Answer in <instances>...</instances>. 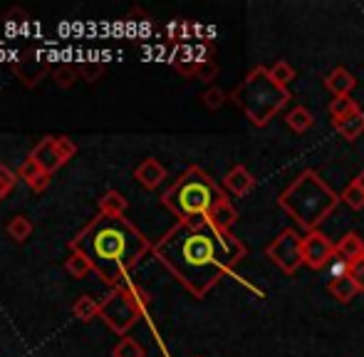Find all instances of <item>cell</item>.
<instances>
[{"label": "cell", "mask_w": 364, "mask_h": 357, "mask_svg": "<svg viewBox=\"0 0 364 357\" xmlns=\"http://www.w3.org/2000/svg\"><path fill=\"white\" fill-rule=\"evenodd\" d=\"M154 256L193 295L206 298L220 278L248 256V246L233 231L208 218H181L156 243Z\"/></svg>", "instance_id": "cell-1"}, {"label": "cell", "mask_w": 364, "mask_h": 357, "mask_svg": "<svg viewBox=\"0 0 364 357\" xmlns=\"http://www.w3.org/2000/svg\"><path fill=\"white\" fill-rule=\"evenodd\" d=\"M151 243L129 218L97 213L75 238L70 251H80L92 263V270L112 288H119L129 273L151 251Z\"/></svg>", "instance_id": "cell-2"}, {"label": "cell", "mask_w": 364, "mask_h": 357, "mask_svg": "<svg viewBox=\"0 0 364 357\" xmlns=\"http://www.w3.org/2000/svg\"><path fill=\"white\" fill-rule=\"evenodd\" d=\"M340 201V193L332 191L330 183L315 169H302L278 196V206L305 231H317Z\"/></svg>", "instance_id": "cell-3"}, {"label": "cell", "mask_w": 364, "mask_h": 357, "mask_svg": "<svg viewBox=\"0 0 364 357\" xmlns=\"http://www.w3.org/2000/svg\"><path fill=\"white\" fill-rule=\"evenodd\" d=\"M228 201V193L208 171L198 164H191L166 191L161 203L181 221V218H208L218 203Z\"/></svg>", "instance_id": "cell-4"}, {"label": "cell", "mask_w": 364, "mask_h": 357, "mask_svg": "<svg viewBox=\"0 0 364 357\" xmlns=\"http://www.w3.org/2000/svg\"><path fill=\"white\" fill-rule=\"evenodd\" d=\"M230 102L248 117L253 127L270 124L275 114L292 100L288 87H280L265 65H255L230 92Z\"/></svg>", "instance_id": "cell-5"}, {"label": "cell", "mask_w": 364, "mask_h": 357, "mask_svg": "<svg viewBox=\"0 0 364 357\" xmlns=\"http://www.w3.org/2000/svg\"><path fill=\"white\" fill-rule=\"evenodd\" d=\"M149 300L151 295L141 288L139 283H132V280H124L119 288H114L105 300H102L100 308V318L107 323V328L112 333L122 335L124 338L132 328L141 320V315L146 313Z\"/></svg>", "instance_id": "cell-6"}, {"label": "cell", "mask_w": 364, "mask_h": 357, "mask_svg": "<svg viewBox=\"0 0 364 357\" xmlns=\"http://www.w3.org/2000/svg\"><path fill=\"white\" fill-rule=\"evenodd\" d=\"M265 256L275 263L285 275H295L302 266V236L295 228H283L265 248Z\"/></svg>", "instance_id": "cell-7"}, {"label": "cell", "mask_w": 364, "mask_h": 357, "mask_svg": "<svg viewBox=\"0 0 364 357\" xmlns=\"http://www.w3.org/2000/svg\"><path fill=\"white\" fill-rule=\"evenodd\" d=\"M332 256H337V243L327 233H322L320 228L307 231L302 236V261H305V266H310L312 270H322L330 263Z\"/></svg>", "instance_id": "cell-8"}, {"label": "cell", "mask_w": 364, "mask_h": 357, "mask_svg": "<svg viewBox=\"0 0 364 357\" xmlns=\"http://www.w3.org/2000/svg\"><path fill=\"white\" fill-rule=\"evenodd\" d=\"M30 159H33L40 169L48 171L50 176H53L60 166L68 164V161L63 159V154H60V149H58V137H45V139H40L38 144H35V149L30 151Z\"/></svg>", "instance_id": "cell-9"}, {"label": "cell", "mask_w": 364, "mask_h": 357, "mask_svg": "<svg viewBox=\"0 0 364 357\" xmlns=\"http://www.w3.org/2000/svg\"><path fill=\"white\" fill-rule=\"evenodd\" d=\"M223 188L233 193V196H248L255 188V176L250 174L243 164H235V166H230V171L223 176Z\"/></svg>", "instance_id": "cell-10"}, {"label": "cell", "mask_w": 364, "mask_h": 357, "mask_svg": "<svg viewBox=\"0 0 364 357\" xmlns=\"http://www.w3.org/2000/svg\"><path fill=\"white\" fill-rule=\"evenodd\" d=\"M134 178L141 183L144 188H156L164 183V178H166V169H164V164L159 159H154V156H149V159L141 161L139 166L134 169Z\"/></svg>", "instance_id": "cell-11"}, {"label": "cell", "mask_w": 364, "mask_h": 357, "mask_svg": "<svg viewBox=\"0 0 364 357\" xmlns=\"http://www.w3.org/2000/svg\"><path fill=\"white\" fill-rule=\"evenodd\" d=\"M325 87L335 97H350V92L357 87V80L350 70L337 65L335 70H330V73L325 75Z\"/></svg>", "instance_id": "cell-12"}, {"label": "cell", "mask_w": 364, "mask_h": 357, "mask_svg": "<svg viewBox=\"0 0 364 357\" xmlns=\"http://www.w3.org/2000/svg\"><path fill=\"white\" fill-rule=\"evenodd\" d=\"M18 176L23 178V181L28 183V186L33 188V191H38V193H40V191H45V188L50 186V178H53L45 169H40V166L35 164V161L30 159V156L23 161V164H20Z\"/></svg>", "instance_id": "cell-13"}, {"label": "cell", "mask_w": 364, "mask_h": 357, "mask_svg": "<svg viewBox=\"0 0 364 357\" xmlns=\"http://www.w3.org/2000/svg\"><path fill=\"white\" fill-rule=\"evenodd\" d=\"M337 256L347 263L357 261V258H364V241H362L360 233L357 231L345 233V236L337 241Z\"/></svg>", "instance_id": "cell-14"}, {"label": "cell", "mask_w": 364, "mask_h": 357, "mask_svg": "<svg viewBox=\"0 0 364 357\" xmlns=\"http://www.w3.org/2000/svg\"><path fill=\"white\" fill-rule=\"evenodd\" d=\"M332 124H335L337 134H342V139L357 142L364 134V112H355L345 119H335Z\"/></svg>", "instance_id": "cell-15"}, {"label": "cell", "mask_w": 364, "mask_h": 357, "mask_svg": "<svg viewBox=\"0 0 364 357\" xmlns=\"http://www.w3.org/2000/svg\"><path fill=\"white\" fill-rule=\"evenodd\" d=\"M357 293H360V288H357V283L347 273L345 275H337V278L330 283V295L337 300V303H342V305L352 303V300L357 298Z\"/></svg>", "instance_id": "cell-16"}, {"label": "cell", "mask_w": 364, "mask_h": 357, "mask_svg": "<svg viewBox=\"0 0 364 357\" xmlns=\"http://www.w3.org/2000/svg\"><path fill=\"white\" fill-rule=\"evenodd\" d=\"M285 124H288L292 132H297V134H305V132H310L312 124H315V117H312V112L307 110V107L297 105L288 112Z\"/></svg>", "instance_id": "cell-17"}, {"label": "cell", "mask_w": 364, "mask_h": 357, "mask_svg": "<svg viewBox=\"0 0 364 357\" xmlns=\"http://www.w3.org/2000/svg\"><path fill=\"white\" fill-rule=\"evenodd\" d=\"M127 206H129V201H127L124 196H122L119 191H107L105 196L100 198V213H105V216H124L127 213Z\"/></svg>", "instance_id": "cell-18"}, {"label": "cell", "mask_w": 364, "mask_h": 357, "mask_svg": "<svg viewBox=\"0 0 364 357\" xmlns=\"http://www.w3.org/2000/svg\"><path fill=\"white\" fill-rule=\"evenodd\" d=\"M100 308H102V305L97 303L92 295H82V298L75 300L73 313H75L77 320H82V323H90V320L100 318Z\"/></svg>", "instance_id": "cell-19"}, {"label": "cell", "mask_w": 364, "mask_h": 357, "mask_svg": "<svg viewBox=\"0 0 364 357\" xmlns=\"http://www.w3.org/2000/svg\"><path fill=\"white\" fill-rule=\"evenodd\" d=\"M208 221H213L218 228L230 231V226L238 221V211H235V206L230 203V198H228V201H223V203H218V206L213 208V213L208 216Z\"/></svg>", "instance_id": "cell-20"}, {"label": "cell", "mask_w": 364, "mask_h": 357, "mask_svg": "<svg viewBox=\"0 0 364 357\" xmlns=\"http://www.w3.org/2000/svg\"><path fill=\"white\" fill-rule=\"evenodd\" d=\"M355 112H362V107L357 105V100H352V97H335V100L330 102L332 122H335V119H345V117L355 114Z\"/></svg>", "instance_id": "cell-21"}, {"label": "cell", "mask_w": 364, "mask_h": 357, "mask_svg": "<svg viewBox=\"0 0 364 357\" xmlns=\"http://www.w3.org/2000/svg\"><path fill=\"white\" fill-rule=\"evenodd\" d=\"M30 233H33V223H30V218H25V216L10 218V223H8V236L13 238L15 243L28 241Z\"/></svg>", "instance_id": "cell-22"}, {"label": "cell", "mask_w": 364, "mask_h": 357, "mask_svg": "<svg viewBox=\"0 0 364 357\" xmlns=\"http://www.w3.org/2000/svg\"><path fill=\"white\" fill-rule=\"evenodd\" d=\"M270 78L280 85V87H288V85L295 80V68L288 63V60H278L275 65H270Z\"/></svg>", "instance_id": "cell-23"}, {"label": "cell", "mask_w": 364, "mask_h": 357, "mask_svg": "<svg viewBox=\"0 0 364 357\" xmlns=\"http://www.w3.org/2000/svg\"><path fill=\"white\" fill-rule=\"evenodd\" d=\"M65 268H68V273L73 275V278L80 280V278H85V275L92 270V263L87 261V258L82 256L80 251H73V253H70L68 261H65Z\"/></svg>", "instance_id": "cell-24"}, {"label": "cell", "mask_w": 364, "mask_h": 357, "mask_svg": "<svg viewBox=\"0 0 364 357\" xmlns=\"http://www.w3.org/2000/svg\"><path fill=\"white\" fill-rule=\"evenodd\" d=\"M112 357H146V350L134 338H122L112 350Z\"/></svg>", "instance_id": "cell-25"}, {"label": "cell", "mask_w": 364, "mask_h": 357, "mask_svg": "<svg viewBox=\"0 0 364 357\" xmlns=\"http://www.w3.org/2000/svg\"><path fill=\"white\" fill-rule=\"evenodd\" d=\"M342 203H347L352 211H362V208H364V191L357 186L355 181L347 183V188L342 191Z\"/></svg>", "instance_id": "cell-26"}, {"label": "cell", "mask_w": 364, "mask_h": 357, "mask_svg": "<svg viewBox=\"0 0 364 357\" xmlns=\"http://www.w3.org/2000/svg\"><path fill=\"white\" fill-rule=\"evenodd\" d=\"M230 97L225 95L223 90L220 87H208L206 92H203L201 95V102H203V107H206V110H211V112H216V110H220V107L225 105V102H228Z\"/></svg>", "instance_id": "cell-27"}, {"label": "cell", "mask_w": 364, "mask_h": 357, "mask_svg": "<svg viewBox=\"0 0 364 357\" xmlns=\"http://www.w3.org/2000/svg\"><path fill=\"white\" fill-rule=\"evenodd\" d=\"M102 73H105V63H100V60H87V63L80 65V78L85 82H97Z\"/></svg>", "instance_id": "cell-28"}, {"label": "cell", "mask_w": 364, "mask_h": 357, "mask_svg": "<svg viewBox=\"0 0 364 357\" xmlns=\"http://www.w3.org/2000/svg\"><path fill=\"white\" fill-rule=\"evenodd\" d=\"M75 78H80V68H75V65H63L55 70V85L63 90H68L75 82Z\"/></svg>", "instance_id": "cell-29"}, {"label": "cell", "mask_w": 364, "mask_h": 357, "mask_svg": "<svg viewBox=\"0 0 364 357\" xmlns=\"http://www.w3.org/2000/svg\"><path fill=\"white\" fill-rule=\"evenodd\" d=\"M347 275H350L352 280L357 283V288H360V293H364V258H357V261L347 263Z\"/></svg>", "instance_id": "cell-30"}, {"label": "cell", "mask_w": 364, "mask_h": 357, "mask_svg": "<svg viewBox=\"0 0 364 357\" xmlns=\"http://www.w3.org/2000/svg\"><path fill=\"white\" fill-rule=\"evenodd\" d=\"M18 174H15L10 166H5V164H0V186L5 188V191H13L15 188V183H18Z\"/></svg>", "instance_id": "cell-31"}, {"label": "cell", "mask_w": 364, "mask_h": 357, "mask_svg": "<svg viewBox=\"0 0 364 357\" xmlns=\"http://www.w3.org/2000/svg\"><path fill=\"white\" fill-rule=\"evenodd\" d=\"M58 149L65 161H70L77 154V144H75V139H70V137H58Z\"/></svg>", "instance_id": "cell-32"}, {"label": "cell", "mask_w": 364, "mask_h": 357, "mask_svg": "<svg viewBox=\"0 0 364 357\" xmlns=\"http://www.w3.org/2000/svg\"><path fill=\"white\" fill-rule=\"evenodd\" d=\"M216 73H218V65L213 63V60H206V63H201V65H198V70H196V78H201L203 82H211V80L216 78Z\"/></svg>", "instance_id": "cell-33"}, {"label": "cell", "mask_w": 364, "mask_h": 357, "mask_svg": "<svg viewBox=\"0 0 364 357\" xmlns=\"http://www.w3.org/2000/svg\"><path fill=\"white\" fill-rule=\"evenodd\" d=\"M5 20H10V23H25V20H28V13H25L23 8H10L8 10V15H5Z\"/></svg>", "instance_id": "cell-34"}, {"label": "cell", "mask_w": 364, "mask_h": 357, "mask_svg": "<svg viewBox=\"0 0 364 357\" xmlns=\"http://www.w3.org/2000/svg\"><path fill=\"white\" fill-rule=\"evenodd\" d=\"M355 183H357V186H360V188H362V191H364V169L360 171V174H357V176H355Z\"/></svg>", "instance_id": "cell-35"}, {"label": "cell", "mask_w": 364, "mask_h": 357, "mask_svg": "<svg viewBox=\"0 0 364 357\" xmlns=\"http://www.w3.org/2000/svg\"><path fill=\"white\" fill-rule=\"evenodd\" d=\"M5 193H8V191H5V188L0 186V201H3V198H5Z\"/></svg>", "instance_id": "cell-36"}]
</instances>
